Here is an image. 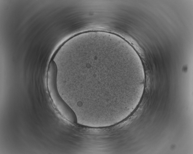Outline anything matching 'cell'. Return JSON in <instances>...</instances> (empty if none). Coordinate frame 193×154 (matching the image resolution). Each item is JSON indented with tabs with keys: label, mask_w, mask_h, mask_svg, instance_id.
<instances>
[{
	"label": "cell",
	"mask_w": 193,
	"mask_h": 154,
	"mask_svg": "<svg viewBox=\"0 0 193 154\" xmlns=\"http://www.w3.org/2000/svg\"><path fill=\"white\" fill-rule=\"evenodd\" d=\"M57 68L53 60L49 62L47 80L50 94L54 103L58 110L63 115L72 113L71 110L59 96L57 91L56 78Z\"/></svg>",
	"instance_id": "1"
}]
</instances>
